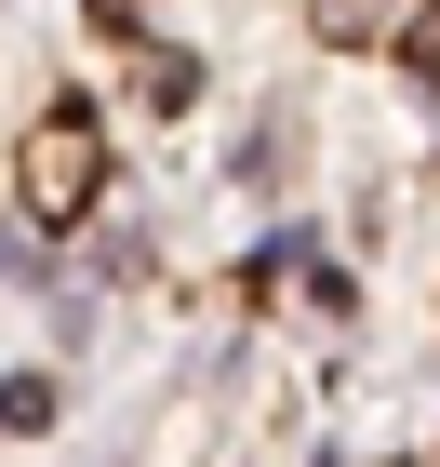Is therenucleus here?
<instances>
[{"label": "nucleus", "mask_w": 440, "mask_h": 467, "mask_svg": "<svg viewBox=\"0 0 440 467\" xmlns=\"http://www.w3.org/2000/svg\"><path fill=\"white\" fill-rule=\"evenodd\" d=\"M14 201H27L40 227L94 214V134H80V120H40V134H27V161H14Z\"/></svg>", "instance_id": "f257e3e1"}, {"label": "nucleus", "mask_w": 440, "mask_h": 467, "mask_svg": "<svg viewBox=\"0 0 440 467\" xmlns=\"http://www.w3.org/2000/svg\"><path fill=\"white\" fill-rule=\"evenodd\" d=\"M40 414H54V388H40V374H14V388H0V428H40Z\"/></svg>", "instance_id": "f03ea898"}]
</instances>
